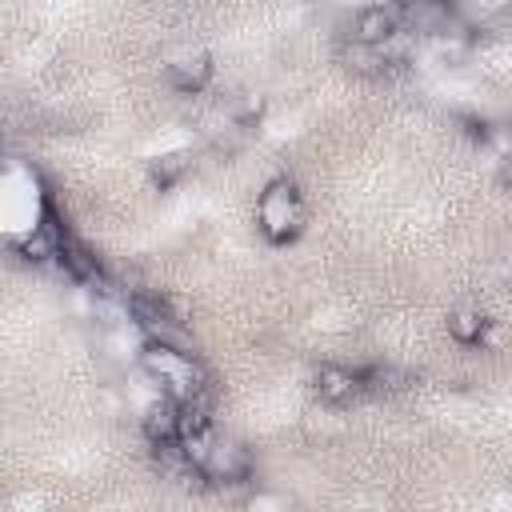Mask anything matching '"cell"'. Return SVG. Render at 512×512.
<instances>
[{
  "mask_svg": "<svg viewBox=\"0 0 512 512\" xmlns=\"http://www.w3.org/2000/svg\"><path fill=\"white\" fill-rule=\"evenodd\" d=\"M56 264H60L76 284H92V288H96V284H104V280H100V264H96V256H92L84 244H76L72 236H64Z\"/></svg>",
  "mask_w": 512,
  "mask_h": 512,
  "instance_id": "obj_8",
  "label": "cell"
},
{
  "mask_svg": "<svg viewBox=\"0 0 512 512\" xmlns=\"http://www.w3.org/2000/svg\"><path fill=\"white\" fill-rule=\"evenodd\" d=\"M204 476L216 480V484H244L252 476V452L240 440L216 436L208 456H204Z\"/></svg>",
  "mask_w": 512,
  "mask_h": 512,
  "instance_id": "obj_3",
  "label": "cell"
},
{
  "mask_svg": "<svg viewBox=\"0 0 512 512\" xmlns=\"http://www.w3.org/2000/svg\"><path fill=\"white\" fill-rule=\"evenodd\" d=\"M400 28H404V24H400V12H396L392 4H368V8H360L356 20H352V40L384 48Z\"/></svg>",
  "mask_w": 512,
  "mask_h": 512,
  "instance_id": "obj_5",
  "label": "cell"
},
{
  "mask_svg": "<svg viewBox=\"0 0 512 512\" xmlns=\"http://www.w3.org/2000/svg\"><path fill=\"white\" fill-rule=\"evenodd\" d=\"M312 388H316L320 404L344 408V404H352V400L364 392V380H360V372H352V368L320 364V368H316V376H312Z\"/></svg>",
  "mask_w": 512,
  "mask_h": 512,
  "instance_id": "obj_4",
  "label": "cell"
},
{
  "mask_svg": "<svg viewBox=\"0 0 512 512\" xmlns=\"http://www.w3.org/2000/svg\"><path fill=\"white\" fill-rule=\"evenodd\" d=\"M184 168H188V152H168V156H160V160L152 164V180H156L160 188H168Z\"/></svg>",
  "mask_w": 512,
  "mask_h": 512,
  "instance_id": "obj_11",
  "label": "cell"
},
{
  "mask_svg": "<svg viewBox=\"0 0 512 512\" xmlns=\"http://www.w3.org/2000/svg\"><path fill=\"white\" fill-rule=\"evenodd\" d=\"M256 228L268 244H292L304 232V200L288 176H276L256 196Z\"/></svg>",
  "mask_w": 512,
  "mask_h": 512,
  "instance_id": "obj_2",
  "label": "cell"
},
{
  "mask_svg": "<svg viewBox=\"0 0 512 512\" xmlns=\"http://www.w3.org/2000/svg\"><path fill=\"white\" fill-rule=\"evenodd\" d=\"M208 80H212V60L204 52H192V56H180L176 64H168V84L184 96L200 92Z\"/></svg>",
  "mask_w": 512,
  "mask_h": 512,
  "instance_id": "obj_7",
  "label": "cell"
},
{
  "mask_svg": "<svg viewBox=\"0 0 512 512\" xmlns=\"http://www.w3.org/2000/svg\"><path fill=\"white\" fill-rule=\"evenodd\" d=\"M340 60L356 72V76H384L392 68V56L376 44H360V40H348L340 44Z\"/></svg>",
  "mask_w": 512,
  "mask_h": 512,
  "instance_id": "obj_9",
  "label": "cell"
},
{
  "mask_svg": "<svg viewBox=\"0 0 512 512\" xmlns=\"http://www.w3.org/2000/svg\"><path fill=\"white\" fill-rule=\"evenodd\" d=\"M448 336L456 340V344H484V336H488V316L480 312V308H456V312H448Z\"/></svg>",
  "mask_w": 512,
  "mask_h": 512,
  "instance_id": "obj_10",
  "label": "cell"
},
{
  "mask_svg": "<svg viewBox=\"0 0 512 512\" xmlns=\"http://www.w3.org/2000/svg\"><path fill=\"white\" fill-rule=\"evenodd\" d=\"M140 428L144 436L156 444V440H180V400L160 392V400H152L140 416Z\"/></svg>",
  "mask_w": 512,
  "mask_h": 512,
  "instance_id": "obj_6",
  "label": "cell"
},
{
  "mask_svg": "<svg viewBox=\"0 0 512 512\" xmlns=\"http://www.w3.org/2000/svg\"><path fill=\"white\" fill-rule=\"evenodd\" d=\"M140 368L160 392H168L176 400H208L204 364L192 352H184L180 344H172V340H148L140 348Z\"/></svg>",
  "mask_w": 512,
  "mask_h": 512,
  "instance_id": "obj_1",
  "label": "cell"
}]
</instances>
